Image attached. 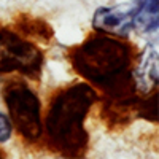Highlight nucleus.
I'll return each instance as SVG.
<instances>
[{
	"label": "nucleus",
	"instance_id": "1",
	"mask_svg": "<svg viewBox=\"0 0 159 159\" xmlns=\"http://www.w3.org/2000/svg\"><path fill=\"white\" fill-rule=\"evenodd\" d=\"M97 96L91 86L80 83L62 89L49 103L46 132L54 148L62 154L76 156L88 143L86 116Z\"/></svg>",
	"mask_w": 159,
	"mask_h": 159
},
{
	"label": "nucleus",
	"instance_id": "2",
	"mask_svg": "<svg viewBox=\"0 0 159 159\" xmlns=\"http://www.w3.org/2000/svg\"><path fill=\"white\" fill-rule=\"evenodd\" d=\"M75 70L107 91L121 96L130 86L129 46L110 35L92 37L73 51Z\"/></svg>",
	"mask_w": 159,
	"mask_h": 159
},
{
	"label": "nucleus",
	"instance_id": "3",
	"mask_svg": "<svg viewBox=\"0 0 159 159\" xmlns=\"http://www.w3.org/2000/svg\"><path fill=\"white\" fill-rule=\"evenodd\" d=\"M3 100L10 113L11 126L22 139L37 142L42 135V108L35 92L21 81H13L5 86Z\"/></svg>",
	"mask_w": 159,
	"mask_h": 159
},
{
	"label": "nucleus",
	"instance_id": "4",
	"mask_svg": "<svg viewBox=\"0 0 159 159\" xmlns=\"http://www.w3.org/2000/svg\"><path fill=\"white\" fill-rule=\"evenodd\" d=\"M43 65V54L29 40L10 30H0V73L19 72L38 78Z\"/></svg>",
	"mask_w": 159,
	"mask_h": 159
},
{
	"label": "nucleus",
	"instance_id": "5",
	"mask_svg": "<svg viewBox=\"0 0 159 159\" xmlns=\"http://www.w3.org/2000/svg\"><path fill=\"white\" fill-rule=\"evenodd\" d=\"M92 27L97 32L110 37L127 38L134 30V7L121 3L116 7H100L94 11Z\"/></svg>",
	"mask_w": 159,
	"mask_h": 159
},
{
	"label": "nucleus",
	"instance_id": "6",
	"mask_svg": "<svg viewBox=\"0 0 159 159\" xmlns=\"http://www.w3.org/2000/svg\"><path fill=\"white\" fill-rule=\"evenodd\" d=\"M132 81L142 94H147L157 86V51L153 45H148L142 51L135 72L132 73Z\"/></svg>",
	"mask_w": 159,
	"mask_h": 159
},
{
	"label": "nucleus",
	"instance_id": "7",
	"mask_svg": "<svg viewBox=\"0 0 159 159\" xmlns=\"http://www.w3.org/2000/svg\"><path fill=\"white\" fill-rule=\"evenodd\" d=\"M134 7V30L140 34H153L159 25L157 0H132Z\"/></svg>",
	"mask_w": 159,
	"mask_h": 159
},
{
	"label": "nucleus",
	"instance_id": "8",
	"mask_svg": "<svg viewBox=\"0 0 159 159\" xmlns=\"http://www.w3.org/2000/svg\"><path fill=\"white\" fill-rule=\"evenodd\" d=\"M11 134H13V126L10 118L0 111V143L8 142L11 139Z\"/></svg>",
	"mask_w": 159,
	"mask_h": 159
}]
</instances>
